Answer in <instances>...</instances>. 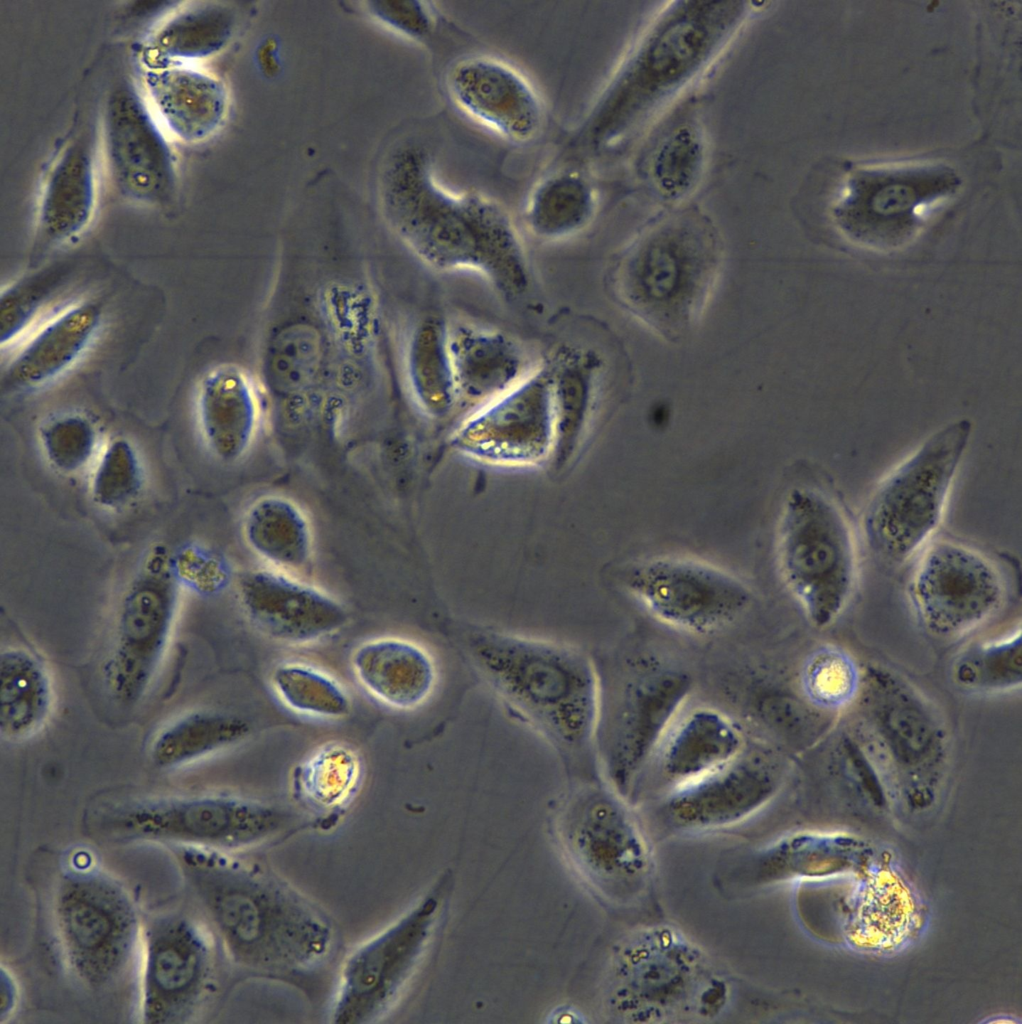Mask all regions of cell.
Returning <instances> with one entry per match:
<instances>
[{"label": "cell", "instance_id": "obj_29", "mask_svg": "<svg viewBox=\"0 0 1022 1024\" xmlns=\"http://www.w3.org/2000/svg\"><path fill=\"white\" fill-rule=\"evenodd\" d=\"M449 349L457 404L472 411L511 389L528 373L522 351L502 332L459 325L449 329Z\"/></svg>", "mask_w": 1022, "mask_h": 1024}, {"label": "cell", "instance_id": "obj_35", "mask_svg": "<svg viewBox=\"0 0 1022 1024\" xmlns=\"http://www.w3.org/2000/svg\"><path fill=\"white\" fill-rule=\"evenodd\" d=\"M597 211V193L581 171L564 168L541 178L531 189L523 219L528 231L543 241H558L583 231Z\"/></svg>", "mask_w": 1022, "mask_h": 1024}, {"label": "cell", "instance_id": "obj_7", "mask_svg": "<svg viewBox=\"0 0 1022 1024\" xmlns=\"http://www.w3.org/2000/svg\"><path fill=\"white\" fill-rule=\"evenodd\" d=\"M971 433L969 419L947 424L876 487L864 509L862 526L869 548L879 559L902 564L934 534Z\"/></svg>", "mask_w": 1022, "mask_h": 1024}, {"label": "cell", "instance_id": "obj_39", "mask_svg": "<svg viewBox=\"0 0 1022 1024\" xmlns=\"http://www.w3.org/2000/svg\"><path fill=\"white\" fill-rule=\"evenodd\" d=\"M706 163V142L698 125L678 123L653 146L646 174L657 195L666 201L688 196L698 185Z\"/></svg>", "mask_w": 1022, "mask_h": 1024}, {"label": "cell", "instance_id": "obj_18", "mask_svg": "<svg viewBox=\"0 0 1022 1024\" xmlns=\"http://www.w3.org/2000/svg\"><path fill=\"white\" fill-rule=\"evenodd\" d=\"M690 690V678L676 671L643 676L625 689L603 754L606 776L618 793L628 792L656 755Z\"/></svg>", "mask_w": 1022, "mask_h": 1024}, {"label": "cell", "instance_id": "obj_3", "mask_svg": "<svg viewBox=\"0 0 1022 1024\" xmlns=\"http://www.w3.org/2000/svg\"><path fill=\"white\" fill-rule=\"evenodd\" d=\"M488 690L560 757L568 770L593 760L602 717L598 671L582 649L558 640L487 628L456 636Z\"/></svg>", "mask_w": 1022, "mask_h": 1024}, {"label": "cell", "instance_id": "obj_44", "mask_svg": "<svg viewBox=\"0 0 1022 1024\" xmlns=\"http://www.w3.org/2000/svg\"><path fill=\"white\" fill-rule=\"evenodd\" d=\"M142 488L141 466L124 438L111 440L96 460L90 479L91 498L98 506L118 510L131 504Z\"/></svg>", "mask_w": 1022, "mask_h": 1024}, {"label": "cell", "instance_id": "obj_26", "mask_svg": "<svg viewBox=\"0 0 1022 1024\" xmlns=\"http://www.w3.org/2000/svg\"><path fill=\"white\" fill-rule=\"evenodd\" d=\"M97 194L93 142L80 133L59 150L44 177L37 210L41 239L62 244L82 234L95 215Z\"/></svg>", "mask_w": 1022, "mask_h": 1024}, {"label": "cell", "instance_id": "obj_13", "mask_svg": "<svg viewBox=\"0 0 1022 1024\" xmlns=\"http://www.w3.org/2000/svg\"><path fill=\"white\" fill-rule=\"evenodd\" d=\"M1006 579L998 564L958 541L942 539L921 554L907 583L914 614L930 633L954 637L987 621L1002 606Z\"/></svg>", "mask_w": 1022, "mask_h": 1024}, {"label": "cell", "instance_id": "obj_36", "mask_svg": "<svg viewBox=\"0 0 1022 1024\" xmlns=\"http://www.w3.org/2000/svg\"><path fill=\"white\" fill-rule=\"evenodd\" d=\"M249 548L274 567L285 571L304 569L313 553L310 523L293 501L278 495L256 499L242 522Z\"/></svg>", "mask_w": 1022, "mask_h": 1024}, {"label": "cell", "instance_id": "obj_22", "mask_svg": "<svg viewBox=\"0 0 1022 1024\" xmlns=\"http://www.w3.org/2000/svg\"><path fill=\"white\" fill-rule=\"evenodd\" d=\"M560 822L569 851L591 877L617 880L642 866L629 819L607 790L593 785L577 788L565 803Z\"/></svg>", "mask_w": 1022, "mask_h": 1024}, {"label": "cell", "instance_id": "obj_40", "mask_svg": "<svg viewBox=\"0 0 1022 1024\" xmlns=\"http://www.w3.org/2000/svg\"><path fill=\"white\" fill-rule=\"evenodd\" d=\"M361 778V761L355 750L330 743L313 752L294 774L300 798L320 810L338 808L348 802Z\"/></svg>", "mask_w": 1022, "mask_h": 1024}, {"label": "cell", "instance_id": "obj_4", "mask_svg": "<svg viewBox=\"0 0 1022 1024\" xmlns=\"http://www.w3.org/2000/svg\"><path fill=\"white\" fill-rule=\"evenodd\" d=\"M746 3L681 1L667 10L611 78L574 134L576 146L618 140L714 59L741 25Z\"/></svg>", "mask_w": 1022, "mask_h": 1024}, {"label": "cell", "instance_id": "obj_45", "mask_svg": "<svg viewBox=\"0 0 1022 1024\" xmlns=\"http://www.w3.org/2000/svg\"><path fill=\"white\" fill-rule=\"evenodd\" d=\"M39 442L48 463L63 474H76L94 459L98 432L94 423L80 414H66L45 423Z\"/></svg>", "mask_w": 1022, "mask_h": 1024}, {"label": "cell", "instance_id": "obj_30", "mask_svg": "<svg viewBox=\"0 0 1022 1024\" xmlns=\"http://www.w3.org/2000/svg\"><path fill=\"white\" fill-rule=\"evenodd\" d=\"M102 308L94 301L69 306L47 321L9 363L8 388L32 389L53 380L85 352L99 331Z\"/></svg>", "mask_w": 1022, "mask_h": 1024}, {"label": "cell", "instance_id": "obj_41", "mask_svg": "<svg viewBox=\"0 0 1022 1024\" xmlns=\"http://www.w3.org/2000/svg\"><path fill=\"white\" fill-rule=\"evenodd\" d=\"M270 683L292 711L315 718L339 719L351 711L345 688L329 674L304 663L284 662L273 668Z\"/></svg>", "mask_w": 1022, "mask_h": 1024}, {"label": "cell", "instance_id": "obj_19", "mask_svg": "<svg viewBox=\"0 0 1022 1024\" xmlns=\"http://www.w3.org/2000/svg\"><path fill=\"white\" fill-rule=\"evenodd\" d=\"M865 680L860 715L879 762L887 759L894 776L935 779L944 763V739L927 707L891 675L887 683L885 674L869 672Z\"/></svg>", "mask_w": 1022, "mask_h": 1024}, {"label": "cell", "instance_id": "obj_20", "mask_svg": "<svg viewBox=\"0 0 1022 1024\" xmlns=\"http://www.w3.org/2000/svg\"><path fill=\"white\" fill-rule=\"evenodd\" d=\"M237 597L251 625L285 645L322 641L349 620L346 607L336 598L280 571L247 572L238 582Z\"/></svg>", "mask_w": 1022, "mask_h": 1024}, {"label": "cell", "instance_id": "obj_25", "mask_svg": "<svg viewBox=\"0 0 1022 1024\" xmlns=\"http://www.w3.org/2000/svg\"><path fill=\"white\" fill-rule=\"evenodd\" d=\"M355 678L374 699L392 709L425 705L439 683L433 653L421 643L397 636L366 640L351 654Z\"/></svg>", "mask_w": 1022, "mask_h": 1024}, {"label": "cell", "instance_id": "obj_34", "mask_svg": "<svg viewBox=\"0 0 1022 1024\" xmlns=\"http://www.w3.org/2000/svg\"><path fill=\"white\" fill-rule=\"evenodd\" d=\"M53 687L45 665L31 651L8 647L0 655V734L7 741L28 740L46 725Z\"/></svg>", "mask_w": 1022, "mask_h": 1024}, {"label": "cell", "instance_id": "obj_48", "mask_svg": "<svg viewBox=\"0 0 1022 1024\" xmlns=\"http://www.w3.org/2000/svg\"><path fill=\"white\" fill-rule=\"evenodd\" d=\"M44 289L36 279L11 285L1 295V344L11 343L29 324Z\"/></svg>", "mask_w": 1022, "mask_h": 1024}, {"label": "cell", "instance_id": "obj_14", "mask_svg": "<svg viewBox=\"0 0 1022 1024\" xmlns=\"http://www.w3.org/2000/svg\"><path fill=\"white\" fill-rule=\"evenodd\" d=\"M552 377L549 362L511 389L472 411L451 437L452 447L477 462L527 467L550 459L554 446Z\"/></svg>", "mask_w": 1022, "mask_h": 1024}, {"label": "cell", "instance_id": "obj_42", "mask_svg": "<svg viewBox=\"0 0 1022 1024\" xmlns=\"http://www.w3.org/2000/svg\"><path fill=\"white\" fill-rule=\"evenodd\" d=\"M321 355V339L313 327L295 324L285 328L274 338L267 353L269 384L281 392L304 388L317 374Z\"/></svg>", "mask_w": 1022, "mask_h": 1024}, {"label": "cell", "instance_id": "obj_16", "mask_svg": "<svg viewBox=\"0 0 1022 1024\" xmlns=\"http://www.w3.org/2000/svg\"><path fill=\"white\" fill-rule=\"evenodd\" d=\"M142 937V1021L185 1022L212 992L216 954L210 936L197 921L175 914L153 921Z\"/></svg>", "mask_w": 1022, "mask_h": 1024}, {"label": "cell", "instance_id": "obj_31", "mask_svg": "<svg viewBox=\"0 0 1022 1024\" xmlns=\"http://www.w3.org/2000/svg\"><path fill=\"white\" fill-rule=\"evenodd\" d=\"M552 377L554 446L550 459L562 468L572 459L588 427L604 372L591 349L565 347L548 361Z\"/></svg>", "mask_w": 1022, "mask_h": 1024}, {"label": "cell", "instance_id": "obj_1", "mask_svg": "<svg viewBox=\"0 0 1022 1024\" xmlns=\"http://www.w3.org/2000/svg\"><path fill=\"white\" fill-rule=\"evenodd\" d=\"M183 848L177 853L183 873L233 966L247 977L315 991L337 944L329 917L258 863Z\"/></svg>", "mask_w": 1022, "mask_h": 1024}, {"label": "cell", "instance_id": "obj_23", "mask_svg": "<svg viewBox=\"0 0 1022 1024\" xmlns=\"http://www.w3.org/2000/svg\"><path fill=\"white\" fill-rule=\"evenodd\" d=\"M143 96L169 137L196 144L213 137L229 111L225 84L196 63L145 66Z\"/></svg>", "mask_w": 1022, "mask_h": 1024}, {"label": "cell", "instance_id": "obj_43", "mask_svg": "<svg viewBox=\"0 0 1022 1024\" xmlns=\"http://www.w3.org/2000/svg\"><path fill=\"white\" fill-rule=\"evenodd\" d=\"M955 678L960 685L981 691H1005L1020 685V632L985 641L966 651L956 663Z\"/></svg>", "mask_w": 1022, "mask_h": 1024}, {"label": "cell", "instance_id": "obj_47", "mask_svg": "<svg viewBox=\"0 0 1022 1024\" xmlns=\"http://www.w3.org/2000/svg\"><path fill=\"white\" fill-rule=\"evenodd\" d=\"M369 9L392 29L413 40H429L437 28L436 13L428 2H370Z\"/></svg>", "mask_w": 1022, "mask_h": 1024}, {"label": "cell", "instance_id": "obj_38", "mask_svg": "<svg viewBox=\"0 0 1022 1024\" xmlns=\"http://www.w3.org/2000/svg\"><path fill=\"white\" fill-rule=\"evenodd\" d=\"M406 370L412 395L428 416H446L457 404L449 328L438 317L422 320L408 342Z\"/></svg>", "mask_w": 1022, "mask_h": 1024}, {"label": "cell", "instance_id": "obj_21", "mask_svg": "<svg viewBox=\"0 0 1022 1024\" xmlns=\"http://www.w3.org/2000/svg\"><path fill=\"white\" fill-rule=\"evenodd\" d=\"M840 184L838 216L864 222H907L956 191L959 178L944 164H911L849 171Z\"/></svg>", "mask_w": 1022, "mask_h": 1024}, {"label": "cell", "instance_id": "obj_27", "mask_svg": "<svg viewBox=\"0 0 1022 1024\" xmlns=\"http://www.w3.org/2000/svg\"><path fill=\"white\" fill-rule=\"evenodd\" d=\"M743 751V734L729 716L698 707L679 715L656 756L661 776L676 789L719 770Z\"/></svg>", "mask_w": 1022, "mask_h": 1024}, {"label": "cell", "instance_id": "obj_46", "mask_svg": "<svg viewBox=\"0 0 1022 1024\" xmlns=\"http://www.w3.org/2000/svg\"><path fill=\"white\" fill-rule=\"evenodd\" d=\"M856 674L851 663L835 651L815 654L807 663L803 683L811 699L823 705H835L853 696Z\"/></svg>", "mask_w": 1022, "mask_h": 1024}, {"label": "cell", "instance_id": "obj_6", "mask_svg": "<svg viewBox=\"0 0 1022 1024\" xmlns=\"http://www.w3.org/2000/svg\"><path fill=\"white\" fill-rule=\"evenodd\" d=\"M776 560L780 576L816 627L834 622L857 580L853 532L838 502L816 487L791 488L782 503Z\"/></svg>", "mask_w": 1022, "mask_h": 1024}, {"label": "cell", "instance_id": "obj_15", "mask_svg": "<svg viewBox=\"0 0 1022 1024\" xmlns=\"http://www.w3.org/2000/svg\"><path fill=\"white\" fill-rule=\"evenodd\" d=\"M101 129L105 167L117 191L141 204L171 203L178 169L170 137L130 81L122 79L108 92Z\"/></svg>", "mask_w": 1022, "mask_h": 1024}, {"label": "cell", "instance_id": "obj_33", "mask_svg": "<svg viewBox=\"0 0 1022 1024\" xmlns=\"http://www.w3.org/2000/svg\"><path fill=\"white\" fill-rule=\"evenodd\" d=\"M920 915L912 893L892 871L880 869L863 882L847 924L855 946L890 951L917 929Z\"/></svg>", "mask_w": 1022, "mask_h": 1024}, {"label": "cell", "instance_id": "obj_24", "mask_svg": "<svg viewBox=\"0 0 1022 1024\" xmlns=\"http://www.w3.org/2000/svg\"><path fill=\"white\" fill-rule=\"evenodd\" d=\"M778 785V776L771 766L742 753L704 778L673 789L668 812L681 825H725L764 806L775 795Z\"/></svg>", "mask_w": 1022, "mask_h": 1024}, {"label": "cell", "instance_id": "obj_9", "mask_svg": "<svg viewBox=\"0 0 1022 1024\" xmlns=\"http://www.w3.org/2000/svg\"><path fill=\"white\" fill-rule=\"evenodd\" d=\"M289 817L266 803L239 796L204 794L146 799L113 809L102 829L116 840L177 843L220 852L273 839Z\"/></svg>", "mask_w": 1022, "mask_h": 1024}, {"label": "cell", "instance_id": "obj_11", "mask_svg": "<svg viewBox=\"0 0 1022 1024\" xmlns=\"http://www.w3.org/2000/svg\"><path fill=\"white\" fill-rule=\"evenodd\" d=\"M625 590L659 622L705 635L741 616L752 601L748 586L712 564L661 556L627 565L619 575Z\"/></svg>", "mask_w": 1022, "mask_h": 1024}, {"label": "cell", "instance_id": "obj_2", "mask_svg": "<svg viewBox=\"0 0 1022 1024\" xmlns=\"http://www.w3.org/2000/svg\"><path fill=\"white\" fill-rule=\"evenodd\" d=\"M379 200L391 230L427 266L477 273L506 299L528 290L529 266L509 213L489 195L441 183L424 147L406 144L390 153Z\"/></svg>", "mask_w": 1022, "mask_h": 1024}, {"label": "cell", "instance_id": "obj_28", "mask_svg": "<svg viewBox=\"0 0 1022 1024\" xmlns=\"http://www.w3.org/2000/svg\"><path fill=\"white\" fill-rule=\"evenodd\" d=\"M197 409L203 439L217 459L232 463L248 452L259 407L253 383L241 368L224 364L210 370L201 380Z\"/></svg>", "mask_w": 1022, "mask_h": 1024}, {"label": "cell", "instance_id": "obj_37", "mask_svg": "<svg viewBox=\"0 0 1022 1024\" xmlns=\"http://www.w3.org/2000/svg\"><path fill=\"white\" fill-rule=\"evenodd\" d=\"M250 731L249 722L235 714L191 712L155 736L150 746V758L160 769L182 767L241 743Z\"/></svg>", "mask_w": 1022, "mask_h": 1024}, {"label": "cell", "instance_id": "obj_5", "mask_svg": "<svg viewBox=\"0 0 1022 1024\" xmlns=\"http://www.w3.org/2000/svg\"><path fill=\"white\" fill-rule=\"evenodd\" d=\"M723 260L714 226L697 213L663 218L639 233L619 254L610 273L618 304L669 341L697 325Z\"/></svg>", "mask_w": 1022, "mask_h": 1024}, {"label": "cell", "instance_id": "obj_12", "mask_svg": "<svg viewBox=\"0 0 1022 1024\" xmlns=\"http://www.w3.org/2000/svg\"><path fill=\"white\" fill-rule=\"evenodd\" d=\"M437 896L430 892L346 957L338 975L332 1023L375 1022L393 1007L428 945L440 907Z\"/></svg>", "mask_w": 1022, "mask_h": 1024}, {"label": "cell", "instance_id": "obj_32", "mask_svg": "<svg viewBox=\"0 0 1022 1024\" xmlns=\"http://www.w3.org/2000/svg\"><path fill=\"white\" fill-rule=\"evenodd\" d=\"M237 24L234 10L216 2H190L157 23L142 47L145 66L196 63L223 49Z\"/></svg>", "mask_w": 1022, "mask_h": 1024}, {"label": "cell", "instance_id": "obj_8", "mask_svg": "<svg viewBox=\"0 0 1022 1024\" xmlns=\"http://www.w3.org/2000/svg\"><path fill=\"white\" fill-rule=\"evenodd\" d=\"M52 912L57 943L72 977L94 992L119 983L139 942L138 916L127 892L102 873H70L57 886Z\"/></svg>", "mask_w": 1022, "mask_h": 1024}, {"label": "cell", "instance_id": "obj_10", "mask_svg": "<svg viewBox=\"0 0 1022 1024\" xmlns=\"http://www.w3.org/2000/svg\"><path fill=\"white\" fill-rule=\"evenodd\" d=\"M177 598L172 560L157 546L123 595L102 668L104 685L119 704L133 705L148 690L169 641Z\"/></svg>", "mask_w": 1022, "mask_h": 1024}, {"label": "cell", "instance_id": "obj_17", "mask_svg": "<svg viewBox=\"0 0 1022 1024\" xmlns=\"http://www.w3.org/2000/svg\"><path fill=\"white\" fill-rule=\"evenodd\" d=\"M448 99L466 118L507 143H533L545 124V106L531 80L511 63L488 54H470L447 68Z\"/></svg>", "mask_w": 1022, "mask_h": 1024}]
</instances>
